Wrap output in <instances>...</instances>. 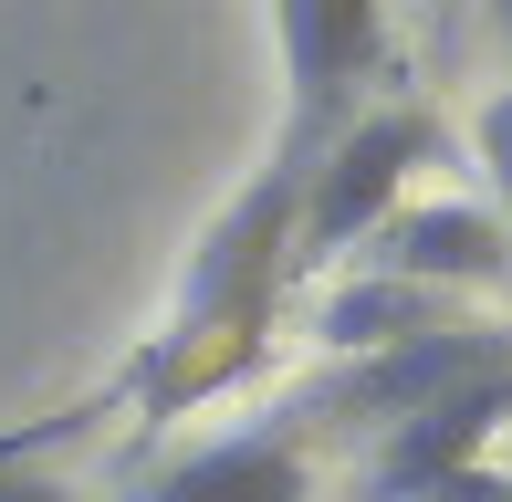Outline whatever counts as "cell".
Instances as JSON below:
<instances>
[{
  "label": "cell",
  "instance_id": "1",
  "mask_svg": "<svg viewBox=\"0 0 512 502\" xmlns=\"http://www.w3.org/2000/svg\"><path fill=\"white\" fill-rule=\"evenodd\" d=\"M283 283H293V157H272V168L220 210V231L199 241V262H189V283H178L168 325L136 346V367H126L136 429L189 419L199 398H220V387H241L251 367H262Z\"/></svg>",
  "mask_w": 512,
  "mask_h": 502
},
{
  "label": "cell",
  "instance_id": "2",
  "mask_svg": "<svg viewBox=\"0 0 512 502\" xmlns=\"http://www.w3.org/2000/svg\"><path fill=\"white\" fill-rule=\"evenodd\" d=\"M439 157V126L418 105H366L314 136V157H293V272L345 262L387 210L408 199V178Z\"/></svg>",
  "mask_w": 512,
  "mask_h": 502
},
{
  "label": "cell",
  "instance_id": "3",
  "mask_svg": "<svg viewBox=\"0 0 512 502\" xmlns=\"http://www.w3.org/2000/svg\"><path fill=\"white\" fill-rule=\"evenodd\" d=\"M283 21V84H293V136L283 157H314V136L345 116L366 74H377V21L387 0H272Z\"/></svg>",
  "mask_w": 512,
  "mask_h": 502
},
{
  "label": "cell",
  "instance_id": "4",
  "mask_svg": "<svg viewBox=\"0 0 512 502\" xmlns=\"http://www.w3.org/2000/svg\"><path fill=\"white\" fill-rule=\"evenodd\" d=\"M502 429H512V367L450 387V398L408 408V419H387L377 429V461H366V502H418L439 471H471Z\"/></svg>",
  "mask_w": 512,
  "mask_h": 502
},
{
  "label": "cell",
  "instance_id": "5",
  "mask_svg": "<svg viewBox=\"0 0 512 502\" xmlns=\"http://www.w3.org/2000/svg\"><path fill=\"white\" fill-rule=\"evenodd\" d=\"M512 367V346H492L481 325H418L398 335V346H377V356H356L345 367V387L324 398V419H408V408H429V398H450V387H471V377H502Z\"/></svg>",
  "mask_w": 512,
  "mask_h": 502
},
{
  "label": "cell",
  "instance_id": "6",
  "mask_svg": "<svg viewBox=\"0 0 512 502\" xmlns=\"http://www.w3.org/2000/svg\"><path fill=\"white\" fill-rule=\"evenodd\" d=\"M512 262V231L481 199H398V210L366 231V272H398L418 293H450V283H492Z\"/></svg>",
  "mask_w": 512,
  "mask_h": 502
},
{
  "label": "cell",
  "instance_id": "7",
  "mask_svg": "<svg viewBox=\"0 0 512 502\" xmlns=\"http://www.w3.org/2000/svg\"><path fill=\"white\" fill-rule=\"evenodd\" d=\"M147 502H314V450L304 429H241V440H209L178 471H157Z\"/></svg>",
  "mask_w": 512,
  "mask_h": 502
},
{
  "label": "cell",
  "instance_id": "8",
  "mask_svg": "<svg viewBox=\"0 0 512 502\" xmlns=\"http://www.w3.org/2000/svg\"><path fill=\"white\" fill-rule=\"evenodd\" d=\"M418 325H439V293L398 283V272H345V283L314 304V335L335 356H377V346H398V335H418Z\"/></svg>",
  "mask_w": 512,
  "mask_h": 502
},
{
  "label": "cell",
  "instance_id": "9",
  "mask_svg": "<svg viewBox=\"0 0 512 502\" xmlns=\"http://www.w3.org/2000/svg\"><path fill=\"white\" fill-rule=\"evenodd\" d=\"M471 147H481V178H492V220L512 231V84L492 105H481V126H471Z\"/></svg>",
  "mask_w": 512,
  "mask_h": 502
},
{
  "label": "cell",
  "instance_id": "10",
  "mask_svg": "<svg viewBox=\"0 0 512 502\" xmlns=\"http://www.w3.org/2000/svg\"><path fill=\"white\" fill-rule=\"evenodd\" d=\"M0 502H74V492L42 482V471H21V461H0Z\"/></svg>",
  "mask_w": 512,
  "mask_h": 502
},
{
  "label": "cell",
  "instance_id": "11",
  "mask_svg": "<svg viewBox=\"0 0 512 502\" xmlns=\"http://www.w3.org/2000/svg\"><path fill=\"white\" fill-rule=\"evenodd\" d=\"M502 440H512V429H502Z\"/></svg>",
  "mask_w": 512,
  "mask_h": 502
}]
</instances>
